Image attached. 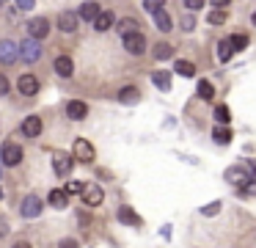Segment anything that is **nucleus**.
<instances>
[{
	"label": "nucleus",
	"mask_w": 256,
	"mask_h": 248,
	"mask_svg": "<svg viewBox=\"0 0 256 248\" xmlns=\"http://www.w3.org/2000/svg\"><path fill=\"white\" fill-rule=\"evenodd\" d=\"M83 201L88 204V207H100L102 204V198H105V193H102V187L100 185H94V182H88V185H83Z\"/></svg>",
	"instance_id": "nucleus-7"
},
{
	"label": "nucleus",
	"mask_w": 256,
	"mask_h": 248,
	"mask_svg": "<svg viewBox=\"0 0 256 248\" xmlns=\"http://www.w3.org/2000/svg\"><path fill=\"white\" fill-rule=\"evenodd\" d=\"M152 83H154L160 91H168V88H171V75L160 69V72H154V75H152Z\"/></svg>",
	"instance_id": "nucleus-22"
},
{
	"label": "nucleus",
	"mask_w": 256,
	"mask_h": 248,
	"mask_svg": "<svg viewBox=\"0 0 256 248\" xmlns=\"http://www.w3.org/2000/svg\"><path fill=\"white\" fill-rule=\"evenodd\" d=\"M174 72H176V75H182V77H193L196 75V66L190 64V61H176Z\"/></svg>",
	"instance_id": "nucleus-26"
},
{
	"label": "nucleus",
	"mask_w": 256,
	"mask_h": 248,
	"mask_svg": "<svg viewBox=\"0 0 256 248\" xmlns=\"http://www.w3.org/2000/svg\"><path fill=\"white\" fill-rule=\"evenodd\" d=\"M83 185H86V182L72 179V182H66V185H64V193H66V196H74V193H80V190H83Z\"/></svg>",
	"instance_id": "nucleus-31"
},
{
	"label": "nucleus",
	"mask_w": 256,
	"mask_h": 248,
	"mask_svg": "<svg viewBox=\"0 0 256 248\" xmlns=\"http://www.w3.org/2000/svg\"><path fill=\"white\" fill-rule=\"evenodd\" d=\"M201 212H204L206 218H212V215H218V212H220V201H212L210 207H204V209H201Z\"/></svg>",
	"instance_id": "nucleus-33"
},
{
	"label": "nucleus",
	"mask_w": 256,
	"mask_h": 248,
	"mask_svg": "<svg viewBox=\"0 0 256 248\" xmlns=\"http://www.w3.org/2000/svg\"><path fill=\"white\" fill-rule=\"evenodd\" d=\"M78 22H80V17L72 14V11H61V14H58V28H61L64 33H74L78 31Z\"/></svg>",
	"instance_id": "nucleus-9"
},
{
	"label": "nucleus",
	"mask_w": 256,
	"mask_h": 248,
	"mask_svg": "<svg viewBox=\"0 0 256 248\" xmlns=\"http://www.w3.org/2000/svg\"><path fill=\"white\" fill-rule=\"evenodd\" d=\"M234 50H232V42L228 39H223V42H218V61L220 64H226V61H232Z\"/></svg>",
	"instance_id": "nucleus-21"
},
{
	"label": "nucleus",
	"mask_w": 256,
	"mask_h": 248,
	"mask_svg": "<svg viewBox=\"0 0 256 248\" xmlns=\"http://www.w3.org/2000/svg\"><path fill=\"white\" fill-rule=\"evenodd\" d=\"M250 20H254V25H256V11H254V17H250Z\"/></svg>",
	"instance_id": "nucleus-42"
},
{
	"label": "nucleus",
	"mask_w": 256,
	"mask_h": 248,
	"mask_svg": "<svg viewBox=\"0 0 256 248\" xmlns=\"http://www.w3.org/2000/svg\"><path fill=\"white\" fill-rule=\"evenodd\" d=\"M228 3H232V0H212V6H215V9H223V11H226Z\"/></svg>",
	"instance_id": "nucleus-39"
},
{
	"label": "nucleus",
	"mask_w": 256,
	"mask_h": 248,
	"mask_svg": "<svg viewBox=\"0 0 256 248\" xmlns=\"http://www.w3.org/2000/svg\"><path fill=\"white\" fill-rule=\"evenodd\" d=\"M17 86H20V94H25V97H34V94H39V80H36L34 75H22Z\"/></svg>",
	"instance_id": "nucleus-10"
},
{
	"label": "nucleus",
	"mask_w": 256,
	"mask_h": 248,
	"mask_svg": "<svg viewBox=\"0 0 256 248\" xmlns=\"http://www.w3.org/2000/svg\"><path fill=\"white\" fill-rule=\"evenodd\" d=\"M215 121L218 124H228V121H232V110H228L226 105H218L215 108Z\"/></svg>",
	"instance_id": "nucleus-28"
},
{
	"label": "nucleus",
	"mask_w": 256,
	"mask_h": 248,
	"mask_svg": "<svg viewBox=\"0 0 256 248\" xmlns=\"http://www.w3.org/2000/svg\"><path fill=\"white\" fill-rule=\"evenodd\" d=\"M171 55H174V47H171V44H166V42H157V44H154V58H157V61H168Z\"/></svg>",
	"instance_id": "nucleus-24"
},
{
	"label": "nucleus",
	"mask_w": 256,
	"mask_h": 248,
	"mask_svg": "<svg viewBox=\"0 0 256 248\" xmlns=\"http://www.w3.org/2000/svg\"><path fill=\"white\" fill-rule=\"evenodd\" d=\"M58 248H80V242L78 240H69V237H66V240L58 242Z\"/></svg>",
	"instance_id": "nucleus-38"
},
{
	"label": "nucleus",
	"mask_w": 256,
	"mask_h": 248,
	"mask_svg": "<svg viewBox=\"0 0 256 248\" xmlns=\"http://www.w3.org/2000/svg\"><path fill=\"white\" fill-rule=\"evenodd\" d=\"M206 22H210V25H223V22H226V11H223V9H212L210 14H206Z\"/></svg>",
	"instance_id": "nucleus-29"
},
{
	"label": "nucleus",
	"mask_w": 256,
	"mask_h": 248,
	"mask_svg": "<svg viewBox=\"0 0 256 248\" xmlns=\"http://www.w3.org/2000/svg\"><path fill=\"white\" fill-rule=\"evenodd\" d=\"M14 248H30V242H25V240H20V242H17V245H14Z\"/></svg>",
	"instance_id": "nucleus-41"
},
{
	"label": "nucleus",
	"mask_w": 256,
	"mask_h": 248,
	"mask_svg": "<svg viewBox=\"0 0 256 248\" xmlns=\"http://www.w3.org/2000/svg\"><path fill=\"white\" fill-rule=\"evenodd\" d=\"M100 3H94V0H86V3L83 6H80V20H86V22H94L96 20V14H100Z\"/></svg>",
	"instance_id": "nucleus-14"
},
{
	"label": "nucleus",
	"mask_w": 256,
	"mask_h": 248,
	"mask_svg": "<svg viewBox=\"0 0 256 248\" xmlns=\"http://www.w3.org/2000/svg\"><path fill=\"white\" fill-rule=\"evenodd\" d=\"M94 28L100 33L110 31V28H113V14H110V11H100V14H96V20H94Z\"/></svg>",
	"instance_id": "nucleus-17"
},
{
	"label": "nucleus",
	"mask_w": 256,
	"mask_h": 248,
	"mask_svg": "<svg viewBox=\"0 0 256 248\" xmlns=\"http://www.w3.org/2000/svg\"><path fill=\"white\" fill-rule=\"evenodd\" d=\"M0 198H3V187H0Z\"/></svg>",
	"instance_id": "nucleus-43"
},
{
	"label": "nucleus",
	"mask_w": 256,
	"mask_h": 248,
	"mask_svg": "<svg viewBox=\"0 0 256 248\" xmlns=\"http://www.w3.org/2000/svg\"><path fill=\"white\" fill-rule=\"evenodd\" d=\"M47 201H50L56 209H64V207L69 204V196H66L64 190H50V196H47Z\"/></svg>",
	"instance_id": "nucleus-20"
},
{
	"label": "nucleus",
	"mask_w": 256,
	"mask_h": 248,
	"mask_svg": "<svg viewBox=\"0 0 256 248\" xmlns=\"http://www.w3.org/2000/svg\"><path fill=\"white\" fill-rule=\"evenodd\" d=\"M124 50H127L130 55H144L146 53V39L144 33H130V36H124Z\"/></svg>",
	"instance_id": "nucleus-4"
},
{
	"label": "nucleus",
	"mask_w": 256,
	"mask_h": 248,
	"mask_svg": "<svg viewBox=\"0 0 256 248\" xmlns=\"http://www.w3.org/2000/svg\"><path fill=\"white\" fill-rule=\"evenodd\" d=\"M154 25H157V31H162V33H168L171 31V17H168V11L166 9H160V11H154Z\"/></svg>",
	"instance_id": "nucleus-19"
},
{
	"label": "nucleus",
	"mask_w": 256,
	"mask_h": 248,
	"mask_svg": "<svg viewBox=\"0 0 256 248\" xmlns=\"http://www.w3.org/2000/svg\"><path fill=\"white\" fill-rule=\"evenodd\" d=\"M228 42H232V50H234V53H237V50H245V47H248V36H242V33L232 36Z\"/></svg>",
	"instance_id": "nucleus-30"
},
{
	"label": "nucleus",
	"mask_w": 256,
	"mask_h": 248,
	"mask_svg": "<svg viewBox=\"0 0 256 248\" xmlns=\"http://www.w3.org/2000/svg\"><path fill=\"white\" fill-rule=\"evenodd\" d=\"M116 99H118V102H124V105H135L140 99V91L135 86H124L122 91L116 94Z\"/></svg>",
	"instance_id": "nucleus-15"
},
{
	"label": "nucleus",
	"mask_w": 256,
	"mask_h": 248,
	"mask_svg": "<svg viewBox=\"0 0 256 248\" xmlns=\"http://www.w3.org/2000/svg\"><path fill=\"white\" fill-rule=\"evenodd\" d=\"M22 132L28 138H39L42 135V119L39 116H28V119L22 121Z\"/></svg>",
	"instance_id": "nucleus-13"
},
{
	"label": "nucleus",
	"mask_w": 256,
	"mask_h": 248,
	"mask_svg": "<svg viewBox=\"0 0 256 248\" xmlns=\"http://www.w3.org/2000/svg\"><path fill=\"white\" fill-rule=\"evenodd\" d=\"M42 209H44V204H42V198L36 196H28L22 201V207H20V212H22V218H39Z\"/></svg>",
	"instance_id": "nucleus-8"
},
{
	"label": "nucleus",
	"mask_w": 256,
	"mask_h": 248,
	"mask_svg": "<svg viewBox=\"0 0 256 248\" xmlns=\"http://www.w3.org/2000/svg\"><path fill=\"white\" fill-rule=\"evenodd\" d=\"M28 36L36 39V42H42V39L50 33V20H44V17H34V20H28Z\"/></svg>",
	"instance_id": "nucleus-3"
},
{
	"label": "nucleus",
	"mask_w": 256,
	"mask_h": 248,
	"mask_svg": "<svg viewBox=\"0 0 256 248\" xmlns=\"http://www.w3.org/2000/svg\"><path fill=\"white\" fill-rule=\"evenodd\" d=\"M0 234H8V223L3 218H0Z\"/></svg>",
	"instance_id": "nucleus-40"
},
{
	"label": "nucleus",
	"mask_w": 256,
	"mask_h": 248,
	"mask_svg": "<svg viewBox=\"0 0 256 248\" xmlns=\"http://www.w3.org/2000/svg\"><path fill=\"white\" fill-rule=\"evenodd\" d=\"M162 6H166V0H144V9L149 11V14H154V11H160Z\"/></svg>",
	"instance_id": "nucleus-32"
},
{
	"label": "nucleus",
	"mask_w": 256,
	"mask_h": 248,
	"mask_svg": "<svg viewBox=\"0 0 256 248\" xmlns=\"http://www.w3.org/2000/svg\"><path fill=\"white\" fill-rule=\"evenodd\" d=\"M20 58V47H17V42H12V39H3L0 42V64H14V61Z\"/></svg>",
	"instance_id": "nucleus-6"
},
{
	"label": "nucleus",
	"mask_w": 256,
	"mask_h": 248,
	"mask_svg": "<svg viewBox=\"0 0 256 248\" xmlns=\"http://www.w3.org/2000/svg\"><path fill=\"white\" fill-rule=\"evenodd\" d=\"M206 0H184V6H188V11H201L204 9Z\"/></svg>",
	"instance_id": "nucleus-34"
},
{
	"label": "nucleus",
	"mask_w": 256,
	"mask_h": 248,
	"mask_svg": "<svg viewBox=\"0 0 256 248\" xmlns=\"http://www.w3.org/2000/svg\"><path fill=\"white\" fill-rule=\"evenodd\" d=\"M66 113H69V119L83 121L86 116H88V105H86V102H80V99H72V102L66 105Z\"/></svg>",
	"instance_id": "nucleus-11"
},
{
	"label": "nucleus",
	"mask_w": 256,
	"mask_h": 248,
	"mask_svg": "<svg viewBox=\"0 0 256 248\" xmlns=\"http://www.w3.org/2000/svg\"><path fill=\"white\" fill-rule=\"evenodd\" d=\"M198 97L204 99V102H210V99L215 97V86H212L210 80H198Z\"/></svg>",
	"instance_id": "nucleus-25"
},
{
	"label": "nucleus",
	"mask_w": 256,
	"mask_h": 248,
	"mask_svg": "<svg viewBox=\"0 0 256 248\" xmlns=\"http://www.w3.org/2000/svg\"><path fill=\"white\" fill-rule=\"evenodd\" d=\"M56 72L61 77H72V72H74L72 58H69V55H58V58H56Z\"/></svg>",
	"instance_id": "nucleus-16"
},
{
	"label": "nucleus",
	"mask_w": 256,
	"mask_h": 248,
	"mask_svg": "<svg viewBox=\"0 0 256 248\" xmlns=\"http://www.w3.org/2000/svg\"><path fill=\"white\" fill-rule=\"evenodd\" d=\"M14 3H17L20 11H30V9L36 6V0H14Z\"/></svg>",
	"instance_id": "nucleus-36"
},
{
	"label": "nucleus",
	"mask_w": 256,
	"mask_h": 248,
	"mask_svg": "<svg viewBox=\"0 0 256 248\" xmlns=\"http://www.w3.org/2000/svg\"><path fill=\"white\" fill-rule=\"evenodd\" d=\"M0 163L20 165L22 163V146H17V143H3V149H0Z\"/></svg>",
	"instance_id": "nucleus-2"
},
{
	"label": "nucleus",
	"mask_w": 256,
	"mask_h": 248,
	"mask_svg": "<svg viewBox=\"0 0 256 248\" xmlns=\"http://www.w3.org/2000/svg\"><path fill=\"white\" fill-rule=\"evenodd\" d=\"M8 88H12V86H8V77H6V75H0V97H6Z\"/></svg>",
	"instance_id": "nucleus-37"
},
{
	"label": "nucleus",
	"mask_w": 256,
	"mask_h": 248,
	"mask_svg": "<svg viewBox=\"0 0 256 248\" xmlns=\"http://www.w3.org/2000/svg\"><path fill=\"white\" fill-rule=\"evenodd\" d=\"M193 28H196L193 14H184V17H182V31H193Z\"/></svg>",
	"instance_id": "nucleus-35"
},
{
	"label": "nucleus",
	"mask_w": 256,
	"mask_h": 248,
	"mask_svg": "<svg viewBox=\"0 0 256 248\" xmlns=\"http://www.w3.org/2000/svg\"><path fill=\"white\" fill-rule=\"evenodd\" d=\"M118 220H122V223H127V226H140V218L127 207V204H122V207H118Z\"/></svg>",
	"instance_id": "nucleus-18"
},
{
	"label": "nucleus",
	"mask_w": 256,
	"mask_h": 248,
	"mask_svg": "<svg viewBox=\"0 0 256 248\" xmlns=\"http://www.w3.org/2000/svg\"><path fill=\"white\" fill-rule=\"evenodd\" d=\"M138 22L135 20H122L118 22V33H122V36H130V33H138Z\"/></svg>",
	"instance_id": "nucleus-27"
},
{
	"label": "nucleus",
	"mask_w": 256,
	"mask_h": 248,
	"mask_svg": "<svg viewBox=\"0 0 256 248\" xmlns=\"http://www.w3.org/2000/svg\"><path fill=\"white\" fill-rule=\"evenodd\" d=\"M212 138H215V143L226 146V143H232V130L220 124V127H215V130H212Z\"/></svg>",
	"instance_id": "nucleus-23"
},
{
	"label": "nucleus",
	"mask_w": 256,
	"mask_h": 248,
	"mask_svg": "<svg viewBox=\"0 0 256 248\" xmlns=\"http://www.w3.org/2000/svg\"><path fill=\"white\" fill-rule=\"evenodd\" d=\"M17 47H20V58H22L25 64H36V61L42 58V44L36 42V39H30V36L25 39L22 44H17Z\"/></svg>",
	"instance_id": "nucleus-1"
},
{
	"label": "nucleus",
	"mask_w": 256,
	"mask_h": 248,
	"mask_svg": "<svg viewBox=\"0 0 256 248\" xmlns=\"http://www.w3.org/2000/svg\"><path fill=\"white\" fill-rule=\"evenodd\" d=\"M74 160H80V163H91L94 160V143L88 138H78L74 141Z\"/></svg>",
	"instance_id": "nucleus-5"
},
{
	"label": "nucleus",
	"mask_w": 256,
	"mask_h": 248,
	"mask_svg": "<svg viewBox=\"0 0 256 248\" xmlns=\"http://www.w3.org/2000/svg\"><path fill=\"white\" fill-rule=\"evenodd\" d=\"M52 168H56L58 176H66L69 171H72V157H69V154H61V152H58L56 157H52Z\"/></svg>",
	"instance_id": "nucleus-12"
}]
</instances>
